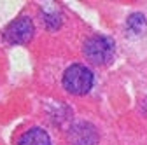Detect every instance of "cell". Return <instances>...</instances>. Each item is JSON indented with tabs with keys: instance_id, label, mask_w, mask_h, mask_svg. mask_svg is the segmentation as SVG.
I'll return each instance as SVG.
<instances>
[{
	"instance_id": "obj_2",
	"label": "cell",
	"mask_w": 147,
	"mask_h": 145,
	"mask_svg": "<svg viewBox=\"0 0 147 145\" xmlns=\"http://www.w3.org/2000/svg\"><path fill=\"white\" fill-rule=\"evenodd\" d=\"M114 42L109 37L96 35L84 42V56L95 65H107L114 58Z\"/></svg>"
},
{
	"instance_id": "obj_5",
	"label": "cell",
	"mask_w": 147,
	"mask_h": 145,
	"mask_svg": "<svg viewBox=\"0 0 147 145\" xmlns=\"http://www.w3.org/2000/svg\"><path fill=\"white\" fill-rule=\"evenodd\" d=\"M126 28H128V32H131L133 35H140L147 28L145 16L140 14V12H133L130 17H128V21H126Z\"/></svg>"
},
{
	"instance_id": "obj_3",
	"label": "cell",
	"mask_w": 147,
	"mask_h": 145,
	"mask_svg": "<svg viewBox=\"0 0 147 145\" xmlns=\"http://www.w3.org/2000/svg\"><path fill=\"white\" fill-rule=\"evenodd\" d=\"M32 37H33V23L26 16L14 19L4 30V39L9 44H26Z\"/></svg>"
},
{
	"instance_id": "obj_4",
	"label": "cell",
	"mask_w": 147,
	"mask_h": 145,
	"mask_svg": "<svg viewBox=\"0 0 147 145\" xmlns=\"http://www.w3.org/2000/svg\"><path fill=\"white\" fill-rule=\"evenodd\" d=\"M18 145H51V138L42 128H30L20 136Z\"/></svg>"
},
{
	"instance_id": "obj_1",
	"label": "cell",
	"mask_w": 147,
	"mask_h": 145,
	"mask_svg": "<svg viewBox=\"0 0 147 145\" xmlns=\"http://www.w3.org/2000/svg\"><path fill=\"white\" fill-rule=\"evenodd\" d=\"M63 87L72 95H86L93 87V72L86 65H70L63 74Z\"/></svg>"
}]
</instances>
